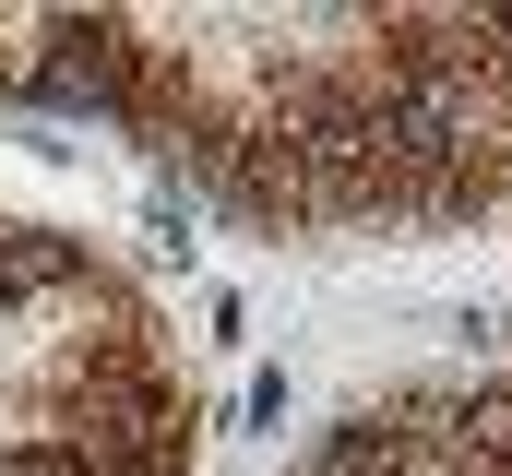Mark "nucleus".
<instances>
[{"instance_id": "1", "label": "nucleus", "mask_w": 512, "mask_h": 476, "mask_svg": "<svg viewBox=\"0 0 512 476\" xmlns=\"http://www.w3.org/2000/svg\"><path fill=\"white\" fill-rule=\"evenodd\" d=\"M36 48L48 96L108 108L251 227L512 215V12H36Z\"/></svg>"}, {"instance_id": "2", "label": "nucleus", "mask_w": 512, "mask_h": 476, "mask_svg": "<svg viewBox=\"0 0 512 476\" xmlns=\"http://www.w3.org/2000/svg\"><path fill=\"white\" fill-rule=\"evenodd\" d=\"M191 381L108 250L0 215V476H191Z\"/></svg>"}]
</instances>
